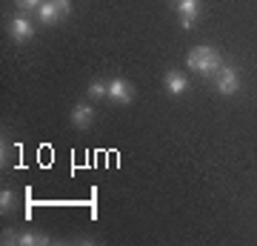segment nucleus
Listing matches in <instances>:
<instances>
[{"mask_svg":"<svg viewBox=\"0 0 257 246\" xmlns=\"http://www.w3.org/2000/svg\"><path fill=\"white\" fill-rule=\"evenodd\" d=\"M109 101H114V103H132V101H135V86H132L128 80L114 77V80L109 83Z\"/></svg>","mask_w":257,"mask_h":246,"instance_id":"7ed1b4c3","label":"nucleus"},{"mask_svg":"<svg viewBox=\"0 0 257 246\" xmlns=\"http://www.w3.org/2000/svg\"><path fill=\"white\" fill-rule=\"evenodd\" d=\"M9 35L15 37V43H26V40L35 37V26H32L26 18H15L9 23Z\"/></svg>","mask_w":257,"mask_h":246,"instance_id":"39448f33","label":"nucleus"},{"mask_svg":"<svg viewBox=\"0 0 257 246\" xmlns=\"http://www.w3.org/2000/svg\"><path fill=\"white\" fill-rule=\"evenodd\" d=\"M166 92L169 95H175V98H180L186 92V86H189V80H186V74L183 72H177V69H172V72H166Z\"/></svg>","mask_w":257,"mask_h":246,"instance_id":"423d86ee","label":"nucleus"},{"mask_svg":"<svg viewBox=\"0 0 257 246\" xmlns=\"http://www.w3.org/2000/svg\"><path fill=\"white\" fill-rule=\"evenodd\" d=\"M55 6H57V12H60V18H66V15L72 12V3H69V0H55Z\"/></svg>","mask_w":257,"mask_h":246,"instance_id":"ddd939ff","label":"nucleus"},{"mask_svg":"<svg viewBox=\"0 0 257 246\" xmlns=\"http://www.w3.org/2000/svg\"><path fill=\"white\" fill-rule=\"evenodd\" d=\"M214 86L220 95H234L240 89V74L234 66H220L217 72H214Z\"/></svg>","mask_w":257,"mask_h":246,"instance_id":"f03ea898","label":"nucleus"},{"mask_svg":"<svg viewBox=\"0 0 257 246\" xmlns=\"http://www.w3.org/2000/svg\"><path fill=\"white\" fill-rule=\"evenodd\" d=\"M18 243H23V246H46L49 237L40 235V232H26V235H18Z\"/></svg>","mask_w":257,"mask_h":246,"instance_id":"1a4fd4ad","label":"nucleus"},{"mask_svg":"<svg viewBox=\"0 0 257 246\" xmlns=\"http://www.w3.org/2000/svg\"><path fill=\"white\" fill-rule=\"evenodd\" d=\"M15 3H18L20 12H32V9H40L43 6V0H15Z\"/></svg>","mask_w":257,"mask_h":246,"instance_id":"f8f14e48","label":"nucleus"},{"mask_svg":"<svg viewBox=\"0 0 257 246\" xmlns=\"http://www.w3.org/2000/svg\"><path fill=\"white\" fill-rule=\"evenodd\" d=\"M186 63H189V69H192V72L203 74V77H209V74H214L223 66V60H220V52H217V49H211V46H197V49H192V52H189Z\"/></svg>","mask_w":257,"mask_h":246,"instance_id":"f257e3e1","label":"nucleus"},{"mask_svg":"<svg viewBox=\"0 0 257 246\" xmlns=\"http://www.w3.org/2000/svg\"><path fill=\"white\" fill-rule=\"evenodd\" d=\"M177 15H180V26L192 29L200 15V0H177Z\"/></svg>","mask_w":257,"mask_h":246,"instance_id":"20e7f679","label":"nucleus"},{"mask_svg":"<svg viewBox=\"0 0 257 246\" xmlns=\"http://www.w3.org/2000/svg\"><path fill=\"white\" fill-rule=\"evenodd\" d=\"M89 98H109V83H100V80H94L89 83Z\"/></svg>","mask_w":257,"mask_h":246,"instance_id":"9d476101","label":"nucleus"},{"mask_svg":"<svg viewBox=\"0 0 257 246\" xmlns=\"http://www.w3.org/2000/svg\"><path fill=\"white\" fill-rule=\"evenodd\" d=\"M15 209V192H3V195H0V212H3V215H6V212H12Z\"/></svg>","mask_w":257,"mask_h":246,"instance_id":"9b49d317","label":"nucleus"},{"mask_svg":"<svg viewBox=\"0 0 257 246\" xmlns=\"http://www.w3.org/2000/svg\"><path fill=\"white\" fill-rule=\"evenodd\" d=\"M37 18H40V23H46V26H55V23H60V12H57L55 0H43V6L37 9Z\"/></svg>","mask_w":257,"mask_h":246,"instance_id":"6e6552de","label":"nucleus"},{"mask_svg":"<svg viewBox=\"0 0 257 246\" xmlns=\"http://www.w3.org/2000/svg\"><path fill=\"white\" fill-rule=\"evenodd\" d=\"M92 120H94V109L89 106V103H77L72 109V123L77 129H86V126H92Z\"/></svg>","mask_w":257,"mask_h":246,"instance_id":"0eeeda50","label":"nucleus"}]
</instances>
